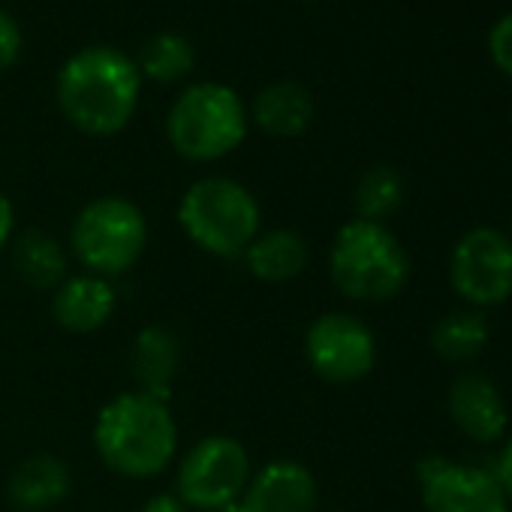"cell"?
<instances>
[{
  "instance_id": "cell-17",
  "label": "cell",
  "mask_w": 512,
  "mask_h": 512,
  "mask_svg": "<svg viewBox=\"0 0 512 512\" xmlns=\"http://www.w3.org/2000/svg\"><path fill=\"white\" fill-rule=\"evenodd\" d=\"M178 365H181V347L169 329L145 326L136 335L133 350H130V371H133V380L139 383V392L169 401Z\"/></svg>"
},
{
  "instance_id": "cell-4",
  "label": "cell",
  "mask_w": 512,
  "mask_h": 512,
  "mask_svg": "<svg viewBox=\"0 0 512 512\" xmlns=\"http://www.w3.org/2000/svg\"><path fill=\"white\" fill-rule=\"evenodd\" d=\"M178 223L199 250L220 260H235L260 235L263 211L256 196L235 178L208 175L184 190Z\"/></svg>"
},
{
  "instance_id": "cell-23",
  "label": "cell",
  "mask_w": 512,
  "mask_h": 512,
  "mask_svg": "<svg viewBox=\"0 0 512 512\" xmlns=\"http://www.w3.org/2000/svg\"><path fill=\"white\" fill-rule=\"evenodd\" d=\"M22 46H25L22 28L16 25L13 16H7L4 10H0V73L10 70L22 58Z\"/></svg>"
},
{
  "instance_id": "cell-9",
  "label": "cell",
  "mask_w": 512,
  "mask_h": 512,
  "mask_svg": "<svg viewBox=\"0 0 512 512\" xmlns=\"http://www.w3.org/2000/svg\"><path fill=\"white\" fill-rule=\"evenodd\" d=\"M416 482L425 512H512L491 464L425 455L416 461Z\"/></svg>"
},
{
  "instance_id": "cell-18",
  "label": "cell",
  "mask_w": 512,
  "mask_h": 512,
  "mask_svg": "<svg viewBox=\"0 0 512 512\" xmlns=\"http://www.w3.org/2000/svg\"><path fill=\"white\" fill-rule=\"evenodd\" d=\"M13 269L31 290H58L67 281V253L43 229H28L13 244Z\"/></svg>"
},
{
  "instance_id": "cell-3",
  "label": "cell",
  "mask_w": 512,
  "mask_h": 512,
  "mask_svg": "<svg viewBox=\"0 0 512 512\" xmlns=\"http://www.w3.org/2000/svg\"><path fill=\"white\" fill-rule=\"evenodd\" d=\"M332 284L353 302H389L410 281V256L386 223L350 220L329 250Z\"/></svg>"
},
{
  "instance_id": "cell-1",
  "label": "cell",
  "mask_w": 512,
  "mask_h": 512,
  "mask_svg": "<svg viewBox=\"0 0 512 512\" xmlns=\"http://www.w3.org/2000/svg\"><path fill=\"white\" fill-rule=\"evenodd\" d=\"M55 97L61 115L79 133L106 139L133 121L142 97V73L124 52L112 46H88L64 61Z\"/></svg>"
},
{
  "instance_id": "cell-7",
  "label": "cell",
  "mask_w": 512,
  "mask_h": 512,
  "mask_svg": "<svg viewBox=\"0 0 512 512\" xmlns=\"http://www.w3.org/2000/svg\"><path fill=\"white\" fill-rule=\"evenodd\" d=\"M250 482V455L241 440L229 434H208L181 458L175 473V494L187 509L217 512L235 506Z\"/></svg>"
},
{
  "instance_id": "cell-8",
  "label": "cell",
  "mask_w": 512,
  "mask_h": 512,
  "mask_svg": "<svg viewBox=\"0 0 512 512\" xmlns=\"http://www.w3.org/2000/svg\"><path fill=\"white\" fill-rule=\"evenodd\" d=\"M449 287L473 311L512 299V241L494 226L467 229L449 253Z\"/></svg>"
},
{
  "instance_id": "cell-16",
  "label": "cell",
  "mask_w": 512,
  "mask_h": 512,
  "mask_svg": "<svg viewBox=\"0 0 512 512\" xmlns=\"http://www.w3.org/2000/svg\"><path fill=\"white\" fill-rule=\"evenodd\" d=\"M73 488L70 467L58 455H31L10 476V500L22 512H46Z\"/></svg>"
},
{
  "instance_id": "cell-15",
  "label": "cell",
  "mask_w": 512,
  "mask_h": 512,
  "mask_svg": "<svg viewBox=\"0 0 512 512\" xmlns=\"http://www.w3.org/2000/svg\"><path fill=\"white\" fill-rule=\"evenodd\" d=\"M317 115V103L311 91L299 82H275L263 88L253 100V121L263 133L278 139L302 136Z\"/></svg>"
},
{
  "instance_id": "cell-19",
  "label": "cell",
  "mask_w": 512,
  "mask_h": 512,
  "mask_svg": "<svg viewBox=\"0 0 512 512\" xmlns=\"http://www.w3.org/2000/svg\"><path fill=\"white\" fill-rule=\"evenodd\" d=\"M491 338V326L485 320L482 311L464 308V311H452L443 314L434 329H431V350L452 365H467L473 362Z\"/></svg>"
},
{
  "instance_id": "cell-11",
  "label": "cell",
  "mask_w": 512,
  "mask_h": 512,
  "mask_svg": "<svg viewBox=\"0 0 512 512\" xmlns=\"http://www.w3.org/2000/svg\"><path fill=\"white\" fill-rule=\"evenodd\" d=\"M446 410L455 428L476 443H500L509 434L506 398L500 386L479 371H461L449 383Z\"/></svg>"
},
{
  "instance_id": "cell-14",
  "label": "cell",
  "mask_w": 512,
  "mask_h": 512,
  "mask_svg": "<svg viewBox=\"0 0 512 512\" xmlns=\"http://www.w3.org/2000/svg\"><path fill=\"white\" fill-rule=\"evenodd\" d=\"M247 272L263 284H287L308 269V241L293 229H269L260 232L244 250Z\"/></svg>"
},
{
  "instance_id": "cell-12",
  "label": "cell",
  "mask_w": 512,
  "mask_h": 512,
  "mask_svg": "<svg viewBox=\"0 0 512 512\" xmlns=\"http://www.w3.org/2000/svg\"><path fill=\"white\" fill-rule=\"evenodd\" d=\"M320 488L314 473L293 458L269 461L260 473L250 476L238 497V512H317Z\"/></svg>"
},
{
  "instance_id": "cell-24",
  "label": "cell",
  "mask_w": 512,
  "mask_h": 512,
  "mask_svg": "<svg viewBox=\"0 0 512 512\" xmlns=\"http://www.w3.org/2000/svg\"><path fill=\"white\" fill-rule=\"evenodd\" d=\"M491 467H494V473H497V479H500V485L512 503V431L500 440V452H497Z\"/></svg>"
},
{
  "instance_id": "cell-2",
  "label": "cell",
  "mask_w": 512,
  "mask_h": 512,
  "mask_svg": "<svg viewBox=\"0 0 512 512\" xmlns=\"http://www.w3.org/2000/svg\"><path fill=\"white\" fill-rule=\"evenodd\" d=\"M94 446L100 461L127 479L160 476L178 449V425L169 401L139 389L112 398L97 413Z\"/></svg>"
},
{
  "instance_id": "cell-21",
  "label": "cell",
  "mask_w": 512,
  "mask_h": 512,
  "mask_svg": "<svg viewBox=\"0 0 512 512\" xmlns=\"http://www.w3.org/2000/svg\"><path fill=\"white\" fill-rule=\"evenodd\" d=\"M356 214L359 220H374L383 223L389 214H395L404 202V178L398 169L392 166H371L368 172H362L356 193Z\"/></svg>"
},
{
  "instance_id": "cell-28",
  "label": "cell",
  "mask_w": 512,
  "mask_h": 512,
  "mask_svg": "<svg viewBox=\"0 0 512 512\" xmlns=\"http://www.w3.org/2000/svg\"><path fill=\"white\" fill-rule=\"evenodd\" d=\"M506 235H509V241H512V223H509V232H506Z\"/></svg>"
},
{
  "instance_id": "cell-13",
  "label": "cell",
  "mask_w": 512,
  "mask_h": 512,
  "mask_svg": "<svg viewBox=\"0 0 512 512\" xmlns=\"http://www.w3.org/2000/svg\"><path fill=\"white\" fill-rule=\"evenodd\" d=\"M118 296L112 281L97 275H76L67 278L52 299V317L61 329L73 335H91L103 329L115 314Z\"/></svg>"
},
{
  "instance_id": "cell-6",
  "label": "cell",
  "mask_w": 512,
  "mask_h": 512,
  "mask_svg": "<svg viewBox=\"0 0 512 512\" xmlns=\"http://www.w3.org/2000/svg\"><path fill=\"white\" fill-rule=\"evenodd\" d=\"M70 244L88 275L109 281L142 260L148 247V220L136 202L124 196H100L79 211Z\"/></svg>"
},
{
  "instance_id": "cell-5",
  "label": "cell",
  "mask_w": 512,
  "mask_h": 512,
  "mask_svg": "<svg viewBox=\"0 0 512 512\" xmlns=\"http://www.w3.org/2000/svg\"><path fill=\"white\" fill-rule=\"evenodd\" d=\"M172 148L193 163H214L232 154L247 136V109L235 88L196 82L178 94L166 115Z\"/></svg>"
},
{
  "instance_id": "cell-22",
  "label": "cell",
  "mask_w": 512,
  "mask_h": 512,
  "mask_svg": "<svg viewBox=\"0 0 512 512\" xmlns=\"http://www.w3.org/2000/svg\"><path fill=\"white\" fill-rule=\"evenodd\" d=\"M488 58L506 79H512V13L500 16L491 25V31H488Z\"/></svg>"
},
{
  "instance_id": "cell-10",
  "label": "cell",
  "mask_w": 512,
  "mask_h": 512,
  "mask_svg": "<svg viewBox=\"0 0 512 512\" xmlns=\"http://www.w3.org/2000/svg\"><path fill=\"white\" fill-rule=\"evenodd\" d=\"M305 356L317 377L335 386L365 380L377 365V338L353 314H323L305 335Z\"/></svg>"
},
{
  "instance_id": "cell-25",
  "label": "cell",
  "mask_w": 512,
  "mask_h": 512,
  "mask_svg": "<svg viewBox=\"0 0 512 512\" xmlns=\"http://www.w3.org/2000/svg\"><path fill=\"white\" fill-rule=\"evenodd\" d=\"M13 229H16V208H13L10 196L0 190V250L10 244Z\"/></svg>"
},
{
  "instance_id": "cell-26",
  "label": "cell",
  "mask_w": 512,
  "mask_h": 512,
  "mask_svg": "<svg viewBox=\"0 0 512 512\" xmlns=\"http://www.w3.org/2000/svg\"><path fill=\"white\" fill-rule=\"evenodd\" d=\"M139 512H187V506L178 494L163 491V494H154L151 500H145V506Z\"/></svg>"
},
{
  "instance_id": "cell-27",
  "label": "cell",
  "mask_w": 512,
  "mask_h": 512,
  "mask_svg": "<svg viewBox=\"0 0 512 512\" xmlns=\"http://www.w3.org/2000/svg\"><path fill=\"white\" fill-rule=\"evenodd\" d=\"M217 512H238L235 506H226V509H217Z\"/></svg>"
},
{
  "instance_id": "cell-20",
  "label": "cell",
  "mask_w": 512,
  "mask_h": 512,
  "mask_svg": "<svg viewBox=\"0 0 512 512\" xmlns=\"http://www.w3.org/2000/svg\"><path fill=\"white\" fill-rule=\"evenodd\" d=\"M136 67H139L142 79H151L157 85H172V82H181L184 76L193 73L196 49L184 34L163 31V34H154L142 46V52L136 58Z\"/></svg>"
}]
</instances>
